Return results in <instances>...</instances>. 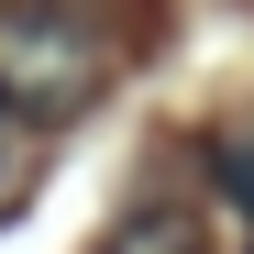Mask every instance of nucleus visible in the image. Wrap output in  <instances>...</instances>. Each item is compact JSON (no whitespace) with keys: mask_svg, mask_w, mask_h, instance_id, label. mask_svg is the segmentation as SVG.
I'll list each match as a JSON object with an SVG mask.
<instances>
[{"mask_svg":"<svg viewBox=\"0 0 254 254\" xmlns=\"http://www.w3.org/2000/svg\"><path fill=\"white\" fill-rule=\"evenodd\" d=\"M111 89V33L77 0H0V111L77 122Z\"/></svg>","mask_w":254,"mask_h":254,"instance_id":"f257e3e1","label":"nucleus"},{"mask_svg":"<svg viewBox=\"0 0 254 254\" xmlns=\"http://www.w3.org/2000/svg\"><path fill=\"white\" fill-rule=\"evenodd\" d=\"M210 166H221V188L254 210V133H221V144H210Z\"/></svg>","mask_w":254,"mask_h":254,"instance_id":"7ed1b4c3","label":"nucleus"},{"mask_svg":"<svg viewBox=\"0 0 254 254\" xmlns=\"http://www.w3.org/2000/svg\"><path fill=\"white\" fill-rule=\"evenodd\" d=\"M0 210H11V155H0Z\"/></svg>","mask_w":254,"mask_h":254,"instance_id":"20e7f679","label":"nucleus"},{"mask_svg":"<svg viewBox=\"0 0 254 254\" xmlns=\"http://www.w3.org/2000/svg\"><path fill=\"white\" fill-rule=\"evenodd\" d=\"M100 254H210L188 210H133L122 232H100Z\"/></svg>","mask_w":254,"mask_h":254,"instance_id":"f03ea898","label":"nucleus"}]
</instances>
